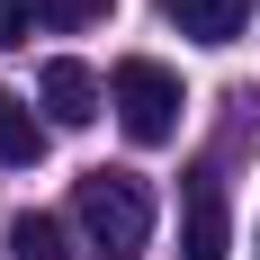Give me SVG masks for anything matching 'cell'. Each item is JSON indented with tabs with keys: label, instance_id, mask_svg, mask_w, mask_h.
Returning a JSON list of instances; mask_svg holds the SVG:
<instances>
[{
	"label": "cell",
	"instance_id": "277c9868",
	"mask_svg": "<svg viewBox=\"0 0 260 260\" xmlns=\"http://www.w3.org/2000/svg\"><path fill=\"white\" fill-rule=\"evenodd\" d=\"M224 251H234L224 188H215V180H188V198H180V260H224Z\"/></svg>",
	"mask_w": 260,
	"mask_h": 260
},
{
	"label": "cell",
	"instance_id": "ba28073f",
	"mask_svg": "<svg viewBox=\"0 0 260 260\" xmlns=\"http://www.w3.org/2000/svg\"><path fill=\"white\" fill-rule=\"evenodd\" d=\"M108 9H117V0H36V18H45V27H63V36H72V27H99Z\"/></svg>",
	"mask_w": 260,
	"mask_h": 260
},
{
	"label": "cell",
	"instance_id": "5b68a950",
	"mask_svg": "<svg viewBox=\"0 0 260 260\" xmlns=\"http://www.w3.org/2000/svg\"><path fill=\"white\" fill-rule=\"evenodd\" d=\"M161 27H180L188 45H234L251 27V0H161Z\"/></svg>",
	"mask_w": 260,
	"mask_h": 260
},
{
	"label": "cell",
	"instance_id": "52a82bcc",
	"mask_svg": "<svg viewBox=\"0 0 260 260\" xmlns=\"http://www.w3.org/2000/svg\"><path fill=\"white\" fill-rule=\"evenodd\" d=\"M9 260H72V242H63L54 215H18L9 224Z\"/></svg>",
	"mask_w": 260,
	"mask_h": 260
},
{
	"label": "cell",
	"instance_id": "6da1fadb",
	"mask_svg": "<svg viewBox=\"0 0 260 260\" xmlns=\"http://www.w3.org/2000/svg\"><path fill=\"white\" fill-rule=\"evenodd\" d=\"M72 215H81V234H90L99 260H135L153 242V188L135 180V171H90L72 188Z\"/></svg>",
	"mask_w": 260,
	"mask_h": 260
},
{
	"label": "cell",
	"instance_id": "8992f818",
	"mask_svg": "<svg viewBox=\"0 0 260 260\" xmlns=\"http://www.w3.org/2000/svg\"><path fill=\"white\" fill-rule=\"evenodd\" d=\"M45 153V126H36V108L18 99V90H0V161L18 171V161H36Z\"/></svg>",
	"mask_w": 260,
	"mask_h": 260
},
{
	"label": "cell",
	"instance_id": "3957f363",
	"mask_svg": "<svg viewBox=\"0 0 260 260\" xmlns=\"http://www.w3.org/2000/svg\"><path fill=\"white\" fill-rule=\"evenodd\" d=\"M36 99H45V126H90V117L108 108V90H99V72H90V63L54 54L45 72H36Z\"/></svg>",
	"mask_w": 260,
	"mask_h": 260
},
{
	"label": "cell",
	"instance_id": "9c48e42d",
	"mask_svg": "<svg viewBox=\"0 0 260 260\" xmlns=\"http://www.w3.org/2000/svg\"><path fill=\"white\" fill-rule=\"evenodd\" d=\"M36 36V0H0V45H27Z\"/></svg>",
	"mask_w": 260,
	"mask_h": 260
},
{
	"label": "cell",
	"instance_id": "7a4b0ae2",
	"mask_svg": "<svg viewBox=\"0 0 260 260\" xmlns=\"http://www.w3.org/2000/svg\"><path fill=\"white\" fill-rule=\"evenodd\" d=\"M108 108H117V126H126V144H171L180 135V117H188V90H180V72L171 63H153V54H126L117 63V81H108Z\"/></svg>",
	"mask_w": 260,
	"mask_h": 260
}]
</instances>
